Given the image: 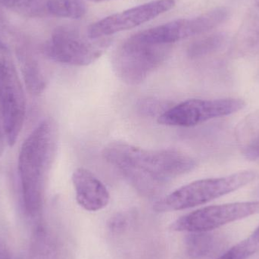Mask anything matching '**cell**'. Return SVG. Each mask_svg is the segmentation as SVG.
Here are the masks:
<instances>
[{
	"instance_id": "24",
	"label": "cell",
	"mask_w": 259,
	"mask_h": 259,
	"mask_svg": "<svg viewBox=\"0 0 259 259\" xmlns=\"http://www.w3.org/2000/svg\"><path fill=\"white\" fill-rule=\"evenodd\" d=\"M255 3H256L257 6H258L259 8V0H255Z\"/></svg>"
},
{
	"instance_id": "14",
	"label": "cell",
	"mask_w": 259,
	"mask_h": 259,
	"mask_svg": "<svg viewBox=\"0 0 259 259\" xmlns=\"http://www.w3.org/2000/svg\"><path fill=\"white\" fill-rule=\"evenodd\" d=\"M49 15L59 18L81 19L87 8L81 0H47Z\"/></svg>"
},
{
	"instance_id": "20",
	"label": "cell",
	"mask_w": 259,
	"mask_h": 259,
	"mask_svg": "<svg viewBox=\"0 0 259 259\" xmlns=\"http://www.w3.org/2000/svg\"><path fill=\"white\" fill-rule=\"evenodd\" d=\"M15 40V33L7 17L0 6V47L7 49Z\"/></svg>"
},
{
	"instance_id": "13",
	"label": "cell",
	"mask_w": 259,
	"mask_h": 259,
	"mask_svg": "<svg viewBox=\"0 0 259 259\" xmlns=\"http://www.w3.org/2000/svg\"><path fill=\"white\" fill-rule=\"evenodd\" d=\"M186 239V249L193 259L209 258L220 252L225 246V239L218 234L208 232L190 233Z\"/></svg>"
},
{
	"instance_id": "16",
	"label": "cell",
	"mask_w": 259,
	"mask_h": 259,
	"mask_svg": "<svg viewBox=\"0 0 259 259\" xmlns=\"http://www.w3.org/2000/svg\"><path fill=\"white\" fill-rule=\"evenodd\" d=\"M259 252V230L242 240L216 259H248Z\"/></svg>"
},
{
	"instance_id": "22",
	"label": "cell",
	"mask_w": 259,
	"mask_h": 259,
	"mask_svg": "<svg viewBox=\"0 0 259 259\" xmlns=\"http://www.w3.org/2000/svg\"><path fill=\"white\" fill-rule=\"evenodd\" d=\"M6 137H5L4 131H3L1 116H0V156H1L3 152H4L5 144H6Z\"/></svg>"
},
{
	"instance_id": "4",
	"label": "cell",
	"mask_w": 259,
	"mask_h": 259,
	"mask_svg": "<svg viewBox=\"0 0 259 259\" xmlns=\"http://www.w3.org/2000/svg\"><path fill=\"white\" fill-rule=\"evenodd\" d=\"M171 50V45L149 44L131 36L117 49L112 67L121 81L135 86L162 65Z\"/></svg>"
},
{
	"instance_id": "23",
	"label": "cell",
	"mask_w": 259,
	"mask_h": 259,
	"mask_svg": "<svg viewBox=\"0 0 259 259\" xmlns=\"http://www.w3.org/2000/svg\"><path fill=\"white\" fill-rule=\"evenodd\" d=\"M89 1L96 2V3H99V2L106 1V0H89Z\"/></svg>"
},
{
	"instance_id": "15",
	"label": "cell",
	"mask_w": 259,
	"mask_h": 259,
	"mask_svg": "<svg viewBox=\"0 0 259 259\" xmlns=\"http://www.w3.org/2000/svg\"><path fill=\"white\" fill-rule=\"evenodd\" d=\"M0 6L28 18H42L49 15L47 0H0Z\"/></svg>"
},
{
	"instance_id": "1",
	"label": "cell",
	"mask_w": 259,
	"mask_h": 259,
	"mask_svg": "<svg viewBox=\"0 0 259 259\" xmlns=\"http://www.w3.org/2000/svg\"><path fill=\"white\" fill-rule=\"evenodd\" d=\"M103 156L146 196L158 194L172 180L196 166L193 158L177 149L151 150L119 141L108 144Z\"/></svg>"
},
{
	"instance_id": "17",
	"label": "cell",
	"mask_w": 259,
	"mask_h": 259,
	"mask_svg": "<svg viewBox=\"0 0 259 259\" xmlns=\"http://www.w3.org/2000/svg\"><path fill=\"white\" fill-rule=\"evenodd\" d=\"M225 40L222 33H212L203 36L190 44L187 49V55L190 58H198L212 53L219 49Z\"/></svg>"
},
{
	"instance_id": "3",
	"label": "cell",
	"mask_w": 259,
	"mask_h": 259,
	"mask_svg": "<svg viewBox=\"0 0 259 259\" xmlns=\"http://www.w3.org/2000/svg\"><path fill=\"white\" fill-rule=\"evenodd\" d=\"M254 170H243L222 178L198 180L183 186L155 202L157 212L194 208L236 191L256 179Z\"/></svg>"
},
{
	"instance_id": "18",
	"label": "cell",
	"mask_w": 259,
	"mask_h": 259,
	"mask_svg": "<svg viewBox=\"0 0 259 259\" xmlns=\"http://www.w3.org/2000/svg\"><path fill=\"white\" fill-rule=\"evenodd\" d=\"M240 42L245 44H258L259 17L252 15L247 18L239 31Z\"/></svg>"
},
{
	"instance_id": "11",
	"label": "cell",
	"mask_w": 259,
	"mask_h": 259,
	"mask_svg": "<svg viewBox=\"0 0 259 259\" xmlns=\"http://www.w3.org/2000/svg\"><path fill=\"white\" fill-rule=\"evenodd\" d=\"M77 203L83 209L97 211L107 206L110 194L106 186L92 172L79 167L72 175Z\"/></svg>"
},
{
	"instance_id": "12",
	"label": "cell",
	"mask_w": 259,
	"mask_h": 259,
	"mask_svg": "<svg viewBox=\"0 0 259 259\" xmlns=\"http://www.w3.org/2000/svg\"><path fill=\"white\" fill-rule=\"evenodd\" d=\"M17 53L26 88L33 95H39L47 87V80L37 59L24 44L18 47Z\"/></svg>"
},
{
	"instance_id": "10",
	"label": "cell",
	"mask_w": 259,
	"mask_h": 259,
	"mask_svg": "<svg viewBox=\"0 0 259 259\" xmlns=\"http://www.w3.org/2000/svg\"><path fill=\"white\" fill-rule=\"evenodd\" d=\"M175 6V0H155L137 7L106 17L88 29L91 39H101L124 30H131L168 12Z\"/></svg>"
},
{
	"instance_id": "9",
	"label": "cell",
	"mask_w": 259,
	"mask_h": 259,
	"mask_svg": "<svg viewBox=\"0 0 259 259\" xmlns=\"http://www.w3.org/2000/svg\"><path fill=\"white\" fill-rule=\"evenodd\" d=\"M259 213V200L204 207L177 219L170 225L178 232H208Z\"/></svg>"
},
{
	"instance_id": "6",
	"label": "cell",
	"mask_w": 259,
	"mask_h": 259,
	"mask_svg": "<svg viewBox=\"0 0 259 259\" xmlns=\"http://www.w3.org/2000/svg\"><path fill=\"white\" fill-rule=\"evenodd\" d=\"M109 45V40L91 39L71 26H59L44 44L46 56L59 63L86 66L97 61Z\"/></svg>"
},
{
	"instance_id": "21",
	"label": "cell",
	"mask_w": 259,
	"mask_h": 259,
	"mask_svg": "<svg viewBox=\"0 0 259 259\" xmlns=\"http://www.w3.org/2000/svg\"><path fill=\"white\" fill-rule=\"evenodd\" d=\"M127 218L122 214H118L111 219L109 226L113 230H121L127 226Z\"/></svg>"
},
{
	"instance_id": "19",
	"label": "cell",
	"mask_w": 259,
	"mask_h": 259,
	"mask_svg": "<svg viewBox=\"0 0 259 259\" xmlns=\"http://www.w3.org/2000/svg\"><path fill=\"white\" fill-rule=\"evenodd\" d=\"M170 107L167 106L166 102L156 99H143L138 103L139 112L148 116L158 115L159 117Z\"/></svg>"
},
{
	"instance_id": "5",
	"label": "cell",
	"mask_w": 259,
	"mask_h": 259,
	"mask_svg": "<svg viewBox=\"0 0 259 259\" xmlns=\"http://www.w3.org/2000/svg\"><path fill=\"white\" fill-rule=\"evenodd\" d=\"M27 103L22 80L9 50L0 47V116L6 143L13 146L22 131Z\"/></svg>"
},
{
	"instance_id": "2",
	"label": "cell",
	"mask_w": 259,
	"mask_h": 259,
	"mask_svg": "<svg viewBox=\"0 0 259 259\" xmlns=\"http://www.w3.org/2000/svg\"><path fill=\"white\" fill-rule=\"evenodd\" d=\"M58 127L54 120H42L29 134L20 149L18 175L25 212L34 218L44 204L47 181L58 146Z\"/></svg>"
},
{
	"instance_id": "7",
	"label": "cell",
	"mask_w": 259,
	"mask_h": 259,
	"mask_svg": "<svg viewBox=\"0 0 259 259\" xmlns=\"http://www.w3.org/2000/svg\"><path fill=\"white\" fill-rule=\"evenodd\" d=\"M229 17V10L225 7L216 8L199 16L175 20L133 35L143 42L161 45L172 44L204 34L223 24Z\"/></svg>"
},
{
	"instance_id": "8",
	"label": "cell",
	"mask_w": 259,
	"mask_h": 259,
	"mask_svg": "<svg viewBox=\"0 0 259 259\" xmlns=\"http://www.w3.org/2000/svg\"><path fill=\"white\" fill-rule=\"evenodd\" d=\"M246 106L241 99H194L170 106L158 118V122L171 127H190L238 112Z\"/></svg>"
},
{
	"instance_id": "25",
	"label": "cell",
	"mask_w": 259,
	"mask_h": 259,
	"mask_svg": "<svg viewBox=\"0 0 259 259\" xmlns=\"http://www.w3.org/2000/svg\"><path fill=\"white\" fill-rule=\"evenodd\" d=\"M258 228V229L259 230V226H258V228Z\"/></svg>"
}]
</instances>
